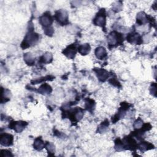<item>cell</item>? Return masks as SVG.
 <instances>
[{"mask_svg":"<svg viewBox=\"0 0 157 157\" xmlns=\"http://www.w3.org/2000/svg\"><path fill=\"white\" fill-rule=\"evenodd\" d=\"M1 155L3 156H12L11 153L7 150H1Z\"/></svg>","mask_w":157,"mask_h":157,"instance_id":"cell-25","label":"cell"},{"mask_svg":"<svg viewBox=\"0 0 157 157\" xmlns=\"http://www.w3.org/2000/svg\"><path fill=\"white\" fill-rule=\"evenodd\" d=\"M91 50L90 46L88 44H85L82 46H80L78 48V51L82 55H85L89 54Z\"/></svg>","mask_w":157,"mask_h":157,"instance_id":"cell-13","label":"cell"},{"mask_svg":"<svg viewBox=\"0 0 157 157\" xmlns=\"http://www.w3.org/2000/svg\"><path fill=\"white\" fill-rule=\"evenodd\" d=\"M95 55L99 60H103L107 56V52L104 47H99L95 51Z\"/></svg>","mask_w":157,"mask_h":157,"instance_id":"cell-10","label":"cell"},{"mask_svg":"<svg viewBox=\"0 0 157 157\" xmlns=\"http://www.w3.org/2000/svg\"><path fill=\"white\" fill-rule=\"evenodd\" d=\"M147 22L146 15L144 12H140L137 16V22L142 25L143 24Z\"/></svg>","mask_w":157,"mask_h":157,"instance_id":"cell-16","label":"cell"},{"mask_svg":"<svg viewBox=\"0 0 157 157\" xmlns=\"http://www.w3.org/2000/svg\"><path fill=\"white\" fill-rule=\"evenodd\" d=\"M46 148H47V150H48V153H55V145L51 143H47L46 145Z\"/></svg>","mask_w":157,"mask_h":157,"instance_id":"cell-19","label":"cell"},{"mask_svg":"<svg viewBox=\"0 0 157 157\" xmlns=\"http://www.w3.org/2000/svg\"><path fill=\"white\" fill-rule=\"evenodd\" d=\"M156 84H152V87H151V93L154 95L156 96Z\"/></svg>","mask_w":157,"mask_h":157,"instance_id":"cell-26","label":"cell"},{"mask_svg":"<svg viewBox=\"0 0 157 157\" xmlns=\"http://www.w3.org/2000/svg\"><path fill=\"white\" fill-rule=\"evenodd\" d=\"M122 9V4H120L119 2H117L115 3L114 6H113V9L114 11H120V9Z\"/></svg>","mask_w":157,"mask_h":157,"instance_id":"cell-23","label":"cell"},{"mask_svg":"<svg viewBox=\"0 0 157 157\" xmlns=\"http://www.w3.org/2000/svg\"><path fill=\"white\" fill-rule=\"evenodd\" d=\"M123 40V37L121 34L118 33L117 32L113 31L107 38V42L110 46H114L120 44Z\"/></svg>","mask_w":157,"mask_h":157,"instance_id":"cell-2","label":"cell"},{"mask_svg":"<svg viewBox=\"0 0 157 157\" xmlns=\"http://www.w3.org/2000/svg\"><path fill=\"white\" fill-rule=\"evenodd\" d=\"M154 148V146L152 144L148 143L147 142H143L139 145V148L141 151H146L148 150L152 149V148Z\"/></svg>","mask_w":157,"mask_h":157,"instance_id":"cell-17","label":"cell"},{"mask_svg":"<svg viewBox=\"0 0 157 157\" xmlns=\"http://www.w3.org/2000/svg\"><path fill=\"white\" fill-rule=\"evenodd\" d=\"M63 54L70 59H74L76 54V47L74 44L69 46L64 50Z\"/></svg>","mask_w":157,"mask_h":157,"instance_id":"cell-7","label":"cell"},{"mask_svg":"<svg viewBox=\"0 0 157 157\" xmlns=\"http://www.w3.org/2000/svg\"><path fill=\"white\" fill-rule=\"evenodd\" d=\"M55 19L61 25L68 23V13L64 10H60L55 14Z\"/></svg>","mask_w":157,"mask_h":157,"instance_id":"cell-3","label":"cell"},{"mask_svg":"<svg viewBox=\"0 0 157 157\" xmlns=\"http://www.w3.org/2000/svg\"><path fill=\"white\" fill-rule=\"evenodd\" d=\"M127 41L132 44H139L140 37L137 33H131L127 36Z\"/></svg>","mask_w":157,"mask_h":157,"instance_id":"cell-11","label":"cell"},{"mask_svg":"<svg viewBox=\"0 0 157 157\" xmlns=\"http://www.w3.org/2000/svg\"><path fill=\"white\" fill-rule=\"evenodd\" d=\"M27 125V123L25 122H14L12 124H11V127L14 128V130L17 132V133H20L23 131V130L25 128Z\"/></svg>","mask_w":157,"mask_h":157,"instance_id":"cell-8","label":"cell"},{"mask_svg":"<svg viewBox=\"0 0 157 157\" xmlns=\"http://www.w3.org/2000/svg\"><path fill=\"white\" fill-rule=\"evenodd\" d=\"M143 125V122L142 121V120L140 119H139L138 120H137L135 123H134V127L136 129H139L140 128H142Z\"/></svg>","mask_w":157,"mask_h":157,"instance_id":"cell-20","label":"cell"},{"mask_svg":"<svg viewBox=\"0 0 157 157\" xmlns=\"http://www.w3.org/2000/svg\"><path fill=\"white\" fill-rule=\"evenodd\" d=\"M94 104V101L93 100H89L86 102V107L88 109V110L91 111L93 109Z\"/></svg>","mask_w":157,"mask_h":157,"instance_id":"cell-21","label":"cell"},{"mask_svg":"<svg viewBox=\"0 0 157 157\" xmlns=\"http://www.w3.org/2000/svg\"><path fill=\"white\" fill-rule=\"evenodd\" d=\"M39 22L42 25V26L47 28L50 27V26L51 25V24L52 23V19L50 14L46 13L40 17Z\"/></svg>","mask_w":157,"mask_h":157,"instance_id":"cell-6","label":"cell"},{"mask_svg":"<svg viewBox=\"0 0 157 157\" xmlns=\"http://www.w3.org/2000/svg\"><path fill=\"white\" fill-rule=\"evenodd\" d=\"M95 72L99 80L102 82H104L109 77V72L103 69H95Z\"/></svg>","mask_w":157,"mask_h":157,"instance_id":"cell-9","label":"cell"},{"mask_svg":"<svg viewBox=\"0 0 157 157\" xmlns=\"http://www.w3.org/2000/svg\"><path fill=\"white\" fill-rule=\"evenodd\" d=\"M104 9H102L98 14L96 18L94 20V23L96 25L104 27L106 25V15Z\"/></svg>","mask_w":157,"mask_h":157,"instance_id":"cell-4","label":"cell"},{"mask_svg":"<svg viewBox=\"0 0 157 157\" xmlns=\"http://www.w3.org/2000/svg\"><path fill=\"white\" fill-rule=\"evenodd\" d=\"M34 148H35L36 150H42L43 148L44 147L45 144L44 143V142L43 141V140L41 139V138L38 137L37 139H36L34 143Z\"/></svg>","mask_w":157,"mask_h":157,"instance_id":"cell-15","label":"cell"},{"mask_svg":"<svg viewBox=\"0 0 157 157\" xmlns=\"http://www.w3.org/2000/svg\"><path fill=\"white\" fill-rule=\"evenodd\" d=\"M52 88L50 85H48L47 84H44L39 87L38 92L43 95H48L52 92Z\"/></svg>","mask_w":157,"mask_h":157,"instance_id":"cell-12","label":"cell"},{"mask_svg":"<svg viewBox=\"0 0 157 157\" xmlns=\"http://www.w3.org/2000/svg\"><path fill=\"white\" fill-rule=\"evenodd\" d=\"M13 143L12 135L7 133L2 134L0 136V143L3 146H10Z\"/></svg>","mask_w":157,"mask_h":157,"instance_id":"cell-5","label":"cell"},{"mask_svg":"<svg viewBox=\"0 0 157 157\" xmlns=\"http://www.w3.org/2000/svg\"><path fill=\"white\" fill-rule=\"evenodd\" d=\"M38 40L39 35L33 31L30 30L22 43V47L23 48H26L30 46H34L36 44Z\"/></svg>","mask_w":157,"mask_h":157,"instance_id":"cell-1","label":"cell"},{"mask_svg":"<svg viewBox=\"0 0 157 157\" xmlns=\"http://www.w3.org/2000/svg\"><path fill=\"white\" fill-rule=\"evenodd\" d=\"M52 60V55L49 52H47L41 57V61L44 63H51Z\"/></svg>","mask_w":157,"mask_h":157,"instance_id":"cell-18","label":"cell"},{"mask_svg":"<svg viewBox=\"0 0 157 157\" xmlns=\"http://www.w3.org/2000/svg\"><path fill=\"white\" fill-rule=\"evenodd\" d=\"M24 60L27 64L30 66L33 65L35 62V58L30 53H27L24 55Z\"/></svg>","mask_w":157,"mask_h":157,"instance_id":"cell-14","label":"cell"},{"mask_svg":"<svg viewBox=\"0 0 157 157\" xmlns=\"http://www.w3.org/2000/svg\"><path fill=\"white\" fill-rule=\"evenodd\" d=\"M109 125V123L108 124H106V122H104L103 123H102L101 125H100V128H99V131L101 132V133H103V132H104L107 128V126H108Z\"/></svg>","mask_w":157,"mask_h":157,"instance_id":"cell-22","label":"cell"},{"mask_svg":"<svg viewBox=\"0 0 157 157\" xmlns=\"http://www.w3.org/2000/svg\"><path fill=\"white\" fill-rule=\"evenodd\" d=\"M45 33L47 35H52L54 33L53 28L51 27H48L45 29Z\"/></svg>","mask_w":157,"mask_h":157,"instance_id":"cell-24","label":"cell"}]
</instances>
